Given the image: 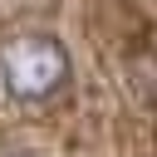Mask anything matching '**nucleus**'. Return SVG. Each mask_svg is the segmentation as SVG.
Masks as SVG:
<instances>
[{"mask_svg":"<svg viewBox=\"0 0 157 157\" xmlns=\"http://www.w3.org/2000/svg\"><path fill=\"white\" fill-rule=\"evenodd\" d=\"M0 83L15 103H49L69 83V49L44 29L10 34L0 44Z\"/></svg>","mask_w":157,"mask_h":157,"instance_id":"nucleus-1","label":"nucleus"},{"mask_svg":"<svg viewBox=\"0 0 157 157\" xmlns=\"http://www.w3.org/2000/svg\"><path fill=\"white\" fill-rule=\"evenodd\" d=\"M10 157H25V152H10Z\"/></svg>","mask_w":157,"mask_h":157,"instance_id":"nucleus-2","label":"nucleus"}]
</instances>
